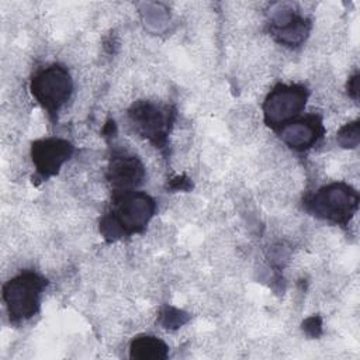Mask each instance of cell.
I'll list each match as a JSON object with an SVG mask.
<instances>
[{"mask_svg":"<svg viewBox=\"0 0 360 360\" xmlns=\"http://www.w3.org/2000/svg\"><path fill=\"white\" fill-rule=\"evenodd\" d=\"M143 176V165L136 156L124 152L112 155L107 170V179L115 194L135 191V187L142 183Z\"/></svg>","mask_w":360,"mask_h":360,"instance_id":"cell-9","label":"cell"},{"mask_svg":"<svg viewBox=\"0 0 360 360\" xmlns=\"http://www.w3.org/2000/svg\"><path fill=\"white\" fill-rule=\"evenodd\" d=\"M307 205L315 217L345 225L359 208V193L346 183H330L318 188Z\"/></svg>","mask_w":360,"mask_h":360,"instance_id":"cell-2","label":"cell"},{"mask_svg":"<svg viewBox=\"0 0 360 360\" xmlns=\"http://www.w3.org/2000/svg\"><path fill=\"white\" fill-rule=\"evenodd\" d=\"M46 280L35 271H24L3 287V300L10 319L14 322L32 318L41 305Z\"/></svg>","mask_w":360,"mask_h":360,"instance_id":"cell-3","label":"cell"},{"mask_svg":"<svg viewBox=\"0 0 360 360\" xmlns=\"http://www.w3.org/2000/svg\"><path fill=\"white\" fill-rule=\"evenodd\" d=\"M307 100L308 90L302 84H276L263 103L264 122L273 129L283 128L298 118L305 108Z\"/></svg>","mask_w":360,"mask_h":360,"instance_id":"cell-5","label":"cell"},{"mask_svg":"<svg viewBox=\"0 0 360 360\" xmlns=\"http://www.w3.org/2000/svg\"><path fill=\"white\" fill-rule=\"evenodd\" d=\"M167 354V345L152 335H139L129 346V357L136 360H163Z\"/></svg>","mask_w":360,"mask_h":360,"instance_id":"cell-11","label":"cell"},{"mask_svg":"<svg viewBox=\"0 0 360 360\" xmlns=\"http://www.w3.org/2000/svg\"><path fill=\"white\" fill-rule=\"evenodd\" d=\"M72 153V143L62 138L38 139L31 146L32 163L42 179L56 174Z\"/></svg>","mask_w":360,"mask_h":360,"instance_id":"cell-8","label":"cell"},{"mask_svg":"<svg viewBox=\"0 0 360 360\" xmlns=\"http://www.w3.org/2000/svg\"><path fill=\"white\" fill-rule=\"evenodd\" d=\"M155 210L156 202L146 193H117L111 211L101 218L100 232L108 240L141 232L152 219Z\"/></svg>","mask_w":360,"mask_h":360,"instance_id":"cell-1","label":"cell"},{"mask_svg":"<svg viewBox=\"0 0 360 360\" xmlns=\"http://www.w3.org/2000/svg\"><path fill=\"white\" fill-rule=\"evenodd\" d=\"M73 82L62 65L53 63L38 70L31 80V93L48 114L55 115L70 98Z\"/></svg>","mask_w":360,"mask_h":360,"instance_id":"cell-4","label":"cell"},{"mask_svg":"<svg viewBox=\"0 0 360 360\" xmlns=\"http://www.w3.org/2000/svg\"><path fill=\"white\" fill-rule=\"evenodd\" d=\"M338 142L343 148H356L359 145V122L346 124L338 134Z\"/></svg>","mask_w":360,"mask_h":360,"instance_id":"cell-12","label":"cell"},{"mask_svg":"<svg viewBox=\"0 0 360 360\" xmlns=\"http://www.w3.org/2000/svg\"><path fill=\"white\" fill-rule=\"evenodd\" d=\"M323 132L325 129L322 120L315 114L295 118L280 128L281 141L295 150H307L315 146L322 138Z\"/></svg>","mask_w":360,"mask_h":360,"instance_id":"cell-10","label":"cell"},{"mask_svg":"<svg viewBox=\"0 0 360 360\" xmlns=\"http://www.w3.org/2000/svg\"><path fill=\"white\" fill-rule=\"evenodd\" d=\"M270 11V31L278 42L295 46L305 39L309 21L298 13L295 4L277 3Z\"/></svg>","mask_w":360,"mask_h":360,"instance_id":"cell-7","label":"cell"},{"mask_svg":"<svg viewBox=\"0 0 360 360\" xmlns=\"http://www.w3.org/2000/svg\"><path fill=\"white\" fill-rule=\"evenodd\" d=\"M129 118L135 129L158 146H163L172 125L169 107L152 101H136L129 108Z\"/></svg>","mask_w":360,"mask_h":360,"instance_id":"cell-6","label":"cell"},{"mask_svg":"<svg viewBox=\"0 0 360 360\" xmlns=\"http://www.w3.org/2000/svg\"><path fill=\"white\" fill-rule=\"evenodd\" d=\"M163 318H165V325L169 328V326H179L181 325L183 322H186V315H181L180 311L177 309H173V308H167V311L163 314Z\"/></svg>","mask_w":360,"mask_h":360,"instance_id":"cell-13","label":"cell"},{"mask_svg":"<svg viewBox=\"0 0 360 360\" xmlns=\"http://www.w3.org/2000/svg\"><path fill=\"white\" fill-rule=\"evenodd\" d=\"M357 93H359V75H354L350 80H349V94L353 98H357Z\"/></svg>","mask_w":360,"mask_h":360,"instance_id":"cell-14","label":"cell"}]
</instances>
